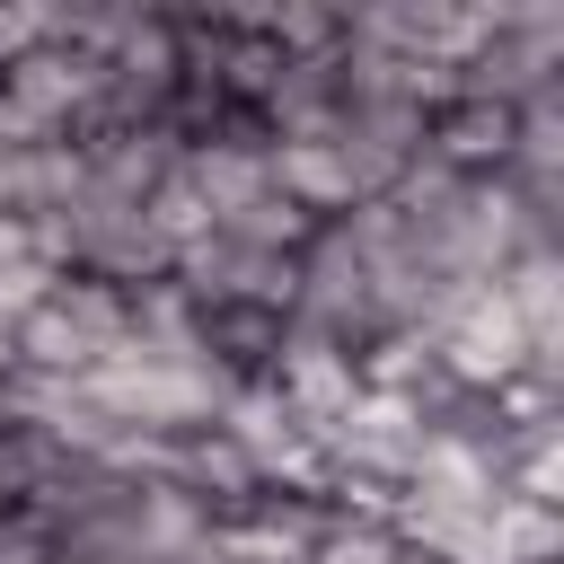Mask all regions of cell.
Wrapping results in <instances>:
<instances>
[{"label":"cell","mask_w":564,"mask_h":564,"mask_svg":"<svg viewBox=\"0 0 564 564\" xmlns=\"http://www.w3.org/2000/svg\"><path fill=\"white\" fill-rule=\"evenodd\" d=\"M97 97H106V62H88L70 44H35L0 79V132L9 141H79L97 123Z\"/></svg>","instance_id":"obj_1"},{"label":"cell","mask_w":564,"mask_h":564,"mask_svg":"<svg viewBox=\"0 0 564 564\" xmlns=\"http://www.w3.org/2000/svg\"><path fill=\"white\" fill-rule=\"evenodd\" d=\"M511 141H520V106H502V97L441 88V97L423 106V167H441V176H458V185H502Z\"/></svg>","instance_id":"obj_2"},{"label":"cell","mask_w":564,"mask_h":564,"mask_svg":"<svg viewBox=\"0 0 564 564\" xmlns=\"http://www.w3.org/2000/svg\"><path fill=\"white\" fill-rule=\"evenodd\" d=\"M264 397L300 423V432H335L352 405H361V361L344 352V344H317V335H282V352H273V370H264Z\"/></svg>","instance_id":"obj_3"},{"label":"cell","mask_w":564,"mask_h":564,"mask_svg":"<svg viewBox=\"0 0 564 564\" xmlns=\"http://www.w3.org/2000/svg\"><path fill=\"white\" fill-rule=\"evenodd\" d=\"M264 167H273V194H282L291 212H308L317 229H335V220L361 212V185H352V167H344V150H335L326 132H308V141H264Z\"/></svg>","instance_id":"obj_4"},{"label":"cell","mask_w":564,"mask_h":564,"mask_svg":"<svg viewBox=\"0 0 564 564\" xmlns=\"http://www.w3.org/2000/svg\"><path fill=\"white\" fill-rule=\"evenodd\" d=\"M256 26H264V44L282 62H335V44H344V9L335 0H264Z\"/></svg>","instance_id":"obj_5"},{"label":"cell","mask_w":564,"mask_h":564,"mask_svg":"<svg viewBox=\"0 0 564 564\" xmlns=\"http://www.w3.org/2000/svg\"><path fill=\"white\" fill-rule=\"evenodd\" d=\"M212 238H229V247H247V256H308L317 220H308V212H291V203L264 185L256 203H238L229 220H212Z\"/></svg>","instance_id":"obj_6"},{"label":"cell","mask_w":564,"mask_h":564,"mask_svg":"<svg viewBox=\"0 0 564 564\" xmlns=\"http://www.w3.org/2000/svg\"><path fill=\"white\" fill-rule=\"evenodd\" d=\"M494 564H564V502H494Z\"/></svg>","instance_id":"obj_7"},{"label":"cell","mask_w":564,"mask_h":564,"mask_svg":"<svg viewBox=\"0 0 564 564\" xmlns=\"http://www.w3.org/2000/svg\"><path fill=\"white\" fill-rule=\"evenodd\" d=\"M35 44H53V0H0V79H9Z\"/></svg>","instance_id":"obj_8"}]
</instances>
